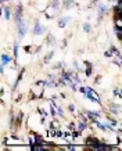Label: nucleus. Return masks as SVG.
Here are the masks:
<instances>
[{
    "mask_svg": "<svg viewBox=\"0 0 122 151\" xmlns=\"http://www.w3.org/2000/svg\"><path fill=\"white\" fill-rule=\"evenodd\" d=\"M61 67H64V63H57L54 65V68H61Z\"/></svg>",
    "mask_w": 122,
    "mask_h": 151,
    "instance_id": "obj_36",
    "label": "nucleus"
},
{
    "mask_svg": "<svg viewBox=\"0 0 122 151\" xmlns=\"http://www.w3.org/2000/svg\"><path fill=\"white\" fill-rule=\"evenodd\" d=\"M107 121H108V122H110V123H111V125H113V126H118V121H115L114 118H111V117H110V115H107Z\"/></svg>",
    "mask_w": 122,
    "mask_h": 151,
    "instance_id": "obj_25",
    "label": "nucleus"
},
{
    "mask_svg": "<svg viewBox=\"0 0 122 151\" xmlns=\"http://www.w3.org/2000/svg\"><path fill=\"white\" fill-rule=\"evenodd\" d=\"M83 31L86 32V33H89V32L92 31V25H90L89 22H86V24H83Z\"/></svg>",
    "mask_w": 122,
    "mask_h": 151,
    "instance_id": "obj_27",
    "label": "nucleus"
},
{
    "mask_svg": "<svg viewBox=\"0 0 122 151\" xmlns=\"http://www.w3.org/2000/svg\"><path fill=\"white\" fill-rule=\"evenodd\" d=\"M85 114L90 118H100L101 117V111H96V110H85Z\"/></svg>",
    "mask_w": 122,
    "mask_h": 151,
    "instance_id": "obj_6",
    "label": "nucleus"
},
{
    "mask_svg": "<svg viewBox=\"0 0 122 151\" xmlns=\"http://www.w3.org/2000/svg\"><path fill=\"white\" fill-rule=\"evenodd\" d=\"M100 79H101V76H100V75L96 76V79H94V85H98V83H100Z\"/></svg>",
    "mask_w": 122,
    "mask_h": 151,
    "instance_id": "obj_34",
    "label": "nucleus"
},
{
    "mask_svg": "<svg viewBox=\"0 0 122 151\" xmlns=\"http://www.w3.org/2000/svg\"><path fill=\"white\" fill-rule=\"evenodd\" d=\"M85 67H93V64L90 61H85Z\"/></svg>",
    "mask_w": 122,
    "mask_h": 151,
    "instance_id": "obj_38",
    "label": "nucleus"
},
{
    "mask_svg": "<svg viewBox=\"0 0 122 151\" xmlns=\"http://www.w3.org/2000/svg\"><path fill=\"white\" fill-rule=\"evenodd\" d=\"M75 110H76L75 104H69V105H68V111H69V112H73V115H75Z\"/></svg>",
    "mask_w": 122,
    "mask_h": 151,
    "instance_id": "obj_31",
    "label": "nucleus"
},
{
    "mask_svg": "<svg viewBox=\"0 0 122 151\" xmlns=\"http://www.w3.org/2000/svg\"><path fill=\"white\" fill-rule=\"evenodd\" d=\"M44 32H46V28H44L39 21H36L35 25H33V28H32V35H35V36H40V35H43Z\"/></svg>",
    "mask_w": 122,
    "mask_h": 151,
    "instance_id": "obj_4",
    "label": "nucleus"
},
{
    "mask_svg": "<svg viewBox=\"0 0 122 151\" xmlns=\"http://www.w3.org/2000/svg\"><path fill=\"white\" fill-rule=\"evenodd\" d=\"M24 50L26 51V53H31V46H25Z\"/></svg>",
    "mask_w": 122,
    "mask_h": 151,
    "instance_id": "obj_37",
    "label": "nucleus"
},
{
    "mask_svg": "<svg viewBox=\"0 0 122 151\" xmlns=\"http://www.w3.org/2000/svg\"><path fill=\"white\" fill-rule=\"evenodd\" d=\"M65 150L73 151V150H76V146H75V144H67V146H65Z\"/></svg>",
    "mask_w": 122,
    "mask_h": 151,
    "instance_id": "obj_28",
    "label": "nucleus"
},
{
    "mask_svg": "<svg viewBox=\"0 0 122 151\" xmlns=\"http://www.w3.org/2000/svg\"><path fill=\"white\" fill-rule=\"evenodd\" d=\"M111 10H113V13H114V17H113V18H122V6L115 3V6L111 8Z\"/></svg>",
    "mask_w": 122,
    "mask_h": 151,
    "instance_id": "obj_5",
    "label": "nucleus"
},
{
    "mask_svg": "<svg viewBox=\"0 0 122 151\" xmlns=\"http://www.w3.org/2000/svg\"><path fill=\"white\" fill-rule=\"evenodd\" d=\"M88 147H90V150L94 151H114V150H119L117 146H111L108 143H104L103 140H98V142H94V143H90Z\"/></svg>",
    "mask_w": 122,
    "mask_h": 151,
    "instance_id": "obj_1",
    "label": "nucleus"
},
{
    "mask_svg": "<svg viewBox=\"0 0 122 151\" xmlns=\"http://www.w3.org/2000/svg\"><path fill=\"white\" fill-rule=\"evenodd\" d=\"M13 18H14L17 25L24 21V7H22V4H17L16 6V8H14V17Z\"/></svg>",
    "mask_w": 122,
    "mask_h": 151,
    "instance_id": "obj_2",
    "label": "nucleus"
},
{
    "mask_svg": "<svg viewBox=\"0 0 122 151\" xmlns=\"http://www.w3.org/2000/svg\"><path fill=\"white\" fill-rule=\"evenodd\" d=\"M38 112H39V115H42V118H46L47 117V112L44 111V110H42V108H38Z\"/></svg>",
    "mask_w": 122,
    "mask_h": 151,
    "instance_id": "obj_29",
    "label": "nucleus"
},
{
    "mask_svg": "<svg viewBox=\"0 0 122 151\" xmlns=\"http://www.w3.org/2000/svg\"><path fill=\"white\" fill-rule=\"evenodd\" d=\"M47 43H49L50 46H54V44H56V38L53 36V33H49V35H47Z\"/></svg>",
    "mask_w": 122,
    "mask_h": 151,
    "instance_id": "obj_19",
    "label": "nucleus"
},
{
    "mask_svg": "<svg viewBox=\"0 0 122 151\" xmlns=\"http://www.w3.org/2000/svg\"><path fill=\"white\" fill-rule=\"evenodd\" d=\"M24 112L20 111L18 114H17V122H16V129H18V127L21 126V123H22V121H24Z\"/></svg>",
    "mask_w": 122,
    "mask_h": 151,
    "instance_id": "obj_12",
    "label": "nucleus"
},
{
    "mask_svg": "<svg viewBox=\"0 0 122 151\" xmlns=\"http://www.w3.org/2000/svg\"><path fill=\"white\" fill-rule=\"evenodd\" d=\"M73 82H75V83H78V85H81V83H82L81 76H79L78 73H73Z\"/></svg>",
    "mask_w": 122,
    "mask_h": 151,
    "instance_id": "obj_26",
    "label": "nucleus"
},
{
    "mask_svg": "<svg viewBox=\"0 0 122 151\" xmlns=\"http://www.w3.org/2000/svg\"><path fill=\"white\" fill-rule=\"evenodd\" d=\"M82 135V132L81 130H79V129H76V130H73L72 133H71V136H72V139L73 140H76V139H78V137H79V136Z\"/></svg>",
    "mask_w": 122,
    "mask_h": 151,
    "instance_id": "obj_24",
    "label": "nucleus"
},
{
    "mask_svg": "<svg viewBox=\"0 0 122 151\" xmlns=\"http://www.w3.org/2000/svg\"><path fill=\"white\" fill-rule=\"evenodd\" d=\"M113 20H114V26L119 28L122 31V18H113Z\"/></svg>",
    "mask_w": 122,
    "mask_h": 151,
    "instance_id": "obj_21",
    "label": "nucleus"
},
{
    "mask_svg": "<svg viewBox=\"0 0 122 151\" xmlns=\"http://www.w3.org/2000/svg\"><path fill=\"white\" fill-rule=\"evenodd\" d=\"M88 127H89V125H88V122H83V121H79V122L76 123V129H79L81 132H85V130H88Z\"/></svg>",
    "mask_w": 122,
    "mask_h": 151,
    "instance_id": "obj_13",
    "label": "nucleus"
},
{
    "mask_svg": "<svg viewBox=\"0 0 122 151\" xmlns=\"http://www.w3.org/2000/svg\"><path fill=\"white\" fill-rule=\"evenodd\" d=\"M121 126H122V122H121Z\"/></svg>",
    "mask_w": 122,
    "mask_h": 151,
    "instance_id": "obj_43",
    "label": "nucleus"
},
{
    "mask_svg": "<svg viewBox=\"0 0 122 151\" xmlns=\"http://www.w3.org/2000/svg\"><path fill=\"white\" fill-rule=\"evenodd\" d=\"M18 51H20V44H18V42H14V47H13V53H14V58H16V61L18 60Z\"/></svg>",
    "mask_w": 122,
    "mask_h": 151,
    "instance_id": "obj_16",
    "label": "nucleus"
},
{
    "mask_svg": "<svg viewBox=\"0 0 122 151\" xmlns=\"http://www.w3.org/2000/svg\"><path fill=\"white\" fill-rule=\"evenodd\" d=\"M33 140H35V143H38V144H44L46 143L44 139H43L40 135H38V133H33Z\"/></svg>",
    "mask_w": 122,
    "mask_h": 151,
    "instance_id": "obj_15",
    "label": "nucleus"
},
{
    "mask_svg": "<svg viewBox=\"0 0 122 151\" xmlns=\"http://www.w3.org/2000/svg\"><path fill=\"white\" fill-rule=\"evenodd\" d=\"M13 60H16V58H13L10 54H6V53L1 54V64L3 65H10V64L13 63Z\"/></svg>",
    "mask_w": 122,
    "mask_h": 151,
    "instance_id": "obj_7",
    "label": "nucleus"
},
{
    "mask_svg": "<svg viewBox=\"0 0 122 151\" xmlns=\"http://www.w3.org/2000/svg\"><path fill=\"white\" fill-rule=\"evenodd\" d=\"M111 1H114V3H117V0H111Z\"/></svg>",
    "mask_w": 122,
    "mask_h": 151,
    "instance_id": "obj_42",
    "label": "nucleus"
},
{
    "mask_svg": "<svg viewBox=\"0 0 122 151\" xmlns=\"http://www.w3.org/2000/svg\"><path fill=\"white\" fill-rule=\"evenodd\" d=\"M108 110H110V112H111V114H114V115H118V114H119V111H121V107H119L118 104L111 103L110 105H108Z\"/></svg>",
    "mask_w": 122,
    "mask_h": 151,
    "instance_id": "obj_10",
    "label": "nucleus"
},
{
    "mask_svg": "<svg viewBox=\"0 0 122 151\" xmlns=\"http://www.w3.org/2000/svg\"><path fill=\"white\" fill-rule=\"evenodd\" d=\"M54 56V50H51V51H49L46 56H44V60H43V63L44 64H47V63H50V60H51V57Z\"/></svg>",
    "mask_w": 122,
    "mask_h": 151,
    "instance_id": "obj_18",
    "label": "nucleus"
},
{
    "mask_svg": "<svg viewBox=\"0 0 122 151\" xmlns=\"http://www.w3.org/2000/svg\"><path fill=\"white\" fill-rule=\"evenodd\" d=\"M75 127H76V123H75V122H69V123H68V129H71V130H73Z\"/></svg>",
    "mask_w": 122,
    "mask_h": 151,
    "instance_id": "obj_32",
    "label": "nucleus"
},
{
    "mask_svg": "<svg viewBox=\"0 0 122 151\" xmlns=\"http://www.w3.org/2000/svg\"><path fill=\"white\" fill-rule=\"evenodd\" d=\"M4 67H6V65H3V64H1V67H0V73H1V75H4V69H6Z\"/></svg>",
    "mask_w": 122,
    "mask_h": 151,
    "instance_id": "obj_35",
    "label": "nucleus"
},
{
    "mask_svg": "<svg viewBox=\"0 0 122 151\" xmlns=\"http://www.w3.org/2000/svg\"><path fill=\"white\" fill-rule=\"evenodd\" d=\"M113 56H114V53L111 50H107L106 53H104V57H107V58H113Z\"/></svg>",
    "mask_w": 122,
    "mask_h": 151,
    "instance_id": "obj_30",
    "label": "nucleus"
},
{
    "mask_svg": "<svg viewBox=\"0 0 122 151\" xmlns=\"http://www.w3.org/2000/svg\"><path fill=\"white\" fill-rule=\"evenodd\" d=\"M110 8L107 7L106 4H98V7H97V11H98V16H100V18L103 16H106V13L108 11Z\"/></svg>",
    "mask_w": 122,
    "mask_h": 151,
    "instance_id": "obj_11",
    "label": "nucleus"
},
{
    "mask_svg": "<svg viewBox=\"0 0 122 151\" xmlns=\"http://www.w3.org/2000/svg\"><path fill=\"white\" fill-rule=\"evenodd\" d=\"M6 1H11V0H0V3H1V4H4Z\"/></svg>",
    "mask_w": 122,
    "mask_h": 151,
    "instance_id": "obj_40",
    "label": "nucleus"
},
{
    "mask_svg": "<svg viewBox=\"0 0 122 151\" xmlns=\"http://www.w3.org/2000/svg\"><path fill=\"white\" fill-rule=\"evenodd\" d=\"M3 13H4V18H6V21H10L11 18H13V11H11V8L8 7V6H4L3 4Z\"/></svg>",
    "mask_w": 122,
    "mask_h": 151,
    "instance_id": "obj_8",
    "label": "nucleus"
},
{
    "mask_svg": "<svg viewBox=\"0 0 122 151\" xmlns=\"http://www.w3.org/2000/svg\"><path fill=\"white\" fill-rule=\"evenodd\" d=\"M7 142H8V139H7V137H4V139H3V144H6Z\"/></svg>",
    "mask_w": 122,
    "mask_h": 151,
    "instance_id": "obj_39",
    "label": "nucleus"
},
{
    "mask_svg": "<svg viewBox=\"0 0 122 151\" xmlns=\"http://www.w3.org/2000/svg\"><path fill=\"white\" fill-rule=\"evenodd\" d=\"M85 75L90 78L92 75H93V67H86V69H85Z\"/></svg>",
    "mask_w": 122,
    "mask_h": 151,
    "instance_id": "obj_23",
    "label": "nucleus"
},
{
    "mask_svg": "<svg viewBox=\"0 0 122 151\" xmlns=\"http://www.w3.org/2000/svg\"><path fill=\"white\" fill-rule=\"evenodd\" d=\"M114 32H115V35H117V39L122 40V31H121V29H119V28H117V26H114Z\"/></svg>",
    "mask_w": 122,
    "mask_h": 151,
    "instance_id": "obj_22",
    "label": "nucleus"
},
{
    "mask_svg": "<svg viewBox=\"0 0 122 151\" xmlns=\"http://www.w3.org/2000/svg\"><path fill=\"white\" fill-rule=\"evenodd\" d=\"M69 21H71V17H60L58 18V26L60 28H65Z\"/></svg>",
    "mask_w": 122,
    "mask_h": 151,
    "instance_id": "obj_9",
    "label": "nucleus"
},
{
    "mask_svg": "<svg viewBox=\"0 0 122 151\" xmlns=\"http://www.w3.org/2000/svg\"><path fill=\"white\" fill-rule=\"evenodd\" d=\"M96 1H97V0H92V6H94V4H96Z\"/></svg>",
    "mask_w": 122,
    "mask_h": 151,
    "instance_id": "obj_41",
    "label": "nucleus"
},
{
    "mask_svg": "<svg viewBox=\"0 0 122 151\" xmlns=\"http://www.w3.org/2000/svg\"><path fill=\"white\" fill-rule=\"evenodd\" d=\"M17 28H18V39L22 40L25 38V35H26V32H28V25L25 24V21H22V22H20L17 25Z\"/></svg>",
    "mask_w": 122,
    "mask_h": 151,
    "instance_id": "obj_3",
    "label": "nucleus"
},
{
    "mask_svg": "<svg viewBox=\"0 0 122 151\" xmlns=\"http://www.w3.org/2000/svg\"><path fill=\"white\" fill-rule=\"evenodd\" d=\"M53 105L57 108V111H58V117L60 118H64L65 117V114H64V110H63V107H60V105H57V103H53Z\"/></svg>",
    "mask_w": 122,
    "mask_h": 151,
    "instance_id": "obj_17",
    "label": "nucleus"
},
{
    "mask_svg": "<svg viewBox=\"0 0 122 151\" xmlns=\"http://www.w3.org/2000/svg\"><path fill=\"white\" fill-rule=\"evenodd\" d=\"M24 73H25V69H21V72H20V73H18V76H17L16 83H14V86H13V90H16V89L18 88V85H20V82L22 80V76H24Z\"/></svg>",
    "mask_w": 122,
    "mask_h": 151,
    "instance_id": "obj_14",
    "label": "nucleus"
},
{
    "mask_svg": "<svg viewBox=\"0 0 122 151\" xmlns=\"http://www.w3.org/2000/svg\"><path fill=\"white\" fill-rule=\"evenodd\" d=\"M78 90H79V92H81L82 94H85V93H86V88H85V86H81V88L78 89Z\"/></svg>",
    "mask_w": 122,
    "mask_h": 151,
    "instance_id": "obj_33",
    "label": "nucleus"
},
{
    "mask_svg": "<svg viewBox=\"0 0 122 151\" xmlns=\"http://www.w3.org/2000/svg\"><path fill=\"white\" fill-rule=\"evenodd\" d=\"M75 6V0H64V7L65 8H72Z\"/></svg>",
    "mask_w": 122,
    "mask_h": 151,
    "instance_id": "obj_20",
    "label": "nucleus"
}]
</instances>
